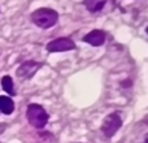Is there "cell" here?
Returning a JSON list of instances; mask_svg holds the SVG:
<instances>
[{
  "instance_id": "6da1fadb",
  "label": "cell",
  "mask_w": 148,
  "mask_h": 143,
  "mask_svg": "<svg viewBox=\"0 0 148 143\" xmlns=\"http://www.w3.org/2000/svg\"><path fill=\"white\" fill-rule=\"evenodd\" d=\"M31 20L39 28L49 29L56 25L57 20H59V14L56 10L51 9V8H40V9H36L35 12H33Z\"/></svg>"
},
{
  "instance_id": "7a4b0ae2",
  "label": "cell",
  "mask_w": 148,
  "mask_h": 143,
  "mask_svg": "<svg viewBox=\"0 0 148 143\" xmlns=\"http://www.w3.org/2000/svg\"><path fill=\"white\" fill-rule=\"evenodd\" d=\"M27 120L34 128L42 129L48 122V113L44 111V108L39 104H30L26 111Z\"/></svg>"
},
{
  "instance_id": "3957f363",
  "label": "cell",
  "mask_w": 148,
  "mask_h": 143,
  "mask_svg": "<svg viewBox=\"0 0 148 143\" xmlns=\"http://www.w3.org/2000/svg\"><path fill=\"white\" fill-rule=\"evenodd\" d=\"M122 125V120H121L118 113H110L104 118L101 124V131L105 134V137L110 138L118 131V129Z\"/></svg>"
},
{
  "instance_id": "277c9868",
  "label": "cell",
  "mask_w": 148,
  "mask_h": 143,
  "mask_svg": "<svg viewBox=\"0 0 148 143\" xmlns=\"http://www.w3.org/2000/svg\"><path fill=\"white\" fill-rule=\"evenodd\" d=\"M75 48V43L69 38H57L47 44L48 52H65Z\"/></svg>"
},
{
  "instance_id": "5b68a950",
  "label": "cell",
  "mask_w": 148,
  "mask_h": 143,
  "mask_svg": "<svg viewBox=\"0 0 148 143\" xmlns=\"http://www.w3.org/2000/svg\"><path fill=\"white\" fill-rule=\"evenodd\" d=\"M40 67H42L40 63L25 61V63H22L21 67L17 69V76L20 77V78H31V77L39 70Z\"/></svg>"
},
{
  "instance_id": "8992f818",
  "label": "cell",
  "mask_w": 148,
  "mask_h": 143,
  "mask_svg": "<svg viewBox=\"0 0 148 143\" xmlns=\"http://www.w3.org/2000/svg\"><path fill=\"white\" fill-rule=\"evenodd\" d=\"M83 42H86V43L91 44V46H94V47H99V46H101V44H104L105 34H104V31H101V30H92L83 36Z\"/></svg>"
},
{
  "instance_id": "52a82bcc",
  "label": "cell",
  "mask_w": 148,
  "mask_h": 143,
  "mask_svg": "<svg viewBox=\"0 0 148 143\" xmlns=\"http://www.w3.org/2000/svg\"><path fill=\"white\" fill-rule=\"evenodd\" d=\"M105 3H107V0H83L84 7L87 8V10L92 13L101 10L104 8Z\"/></svg>"
},
{
  "instance_id": "ba28073f",
  "label": "cell",
  "mask_w": 148,
  "mask_h": 143,
  "mask_svg": "<svg viewBox=\"0 0 148 143\" xmlns=\"http://www.w3.org/2000/svg\"><path fill=\"white\" fill-rule=\"evenodd\" d=\"M14 111V103L8 96H0V112L10 115Z\"/></svg>"
},
{
  "instance_id": "9c48e42d",
  "label": "cell",
  "mask_w": 148,
  "mask_h": 143,
  "mask_svg": "<svg viewBox=\"0 0 148 143\" xmlns=\"http://www.w3.org/2000/svg\"><path fill=\"white\" fill-rule=\"evenodd\" d=\"M1 85L5 92H8L9 95H14V89H13V81L9 76H4L1 78Z\"/></svg>"
},
{
  "instance_id": "30bf717a",
  "label": "cell",
  "mask_w": 148,
  "mask_h": 143,
  "mask_svg": "<svg viewBox=\"0 0 148 143\" xmlns=\"http://www.w3.org/2000/svg\"><path fill=\"white\" fill-rule=\"evenodd\" d=\"M4 130H5V125L4 124H0V134H1Z\"/></svg>"
},
{
  "instance_id": "8fae6325",
  "label": "cell",
  "mask_w": 148,
  "mask_h": 143,
  "mask_svg": "<svg viewBox=\"0 0 148 143\" xmlns=\"http://www.w3.org/2000/svg\"><path fill=\"white\" fill-rule=\"evenodd\" d=\"M144 143H148V133L146 134V137H144Z\"/></svg>"
},
{
  "instance_id": "7c38bea8",
  "label": "cell",
  "mask_w": 148,
  "mask_h": 143,
  "mask_svg": "<svg viewBox=\"0 0 148 143\" xmlns=\"http://www.w3.org/2000/svg\"><path fill=\"white\" fill-rule=\"evenodd\" d=\"M147 34H148V26H147Z\"/></svg>"
}]
</instances>
